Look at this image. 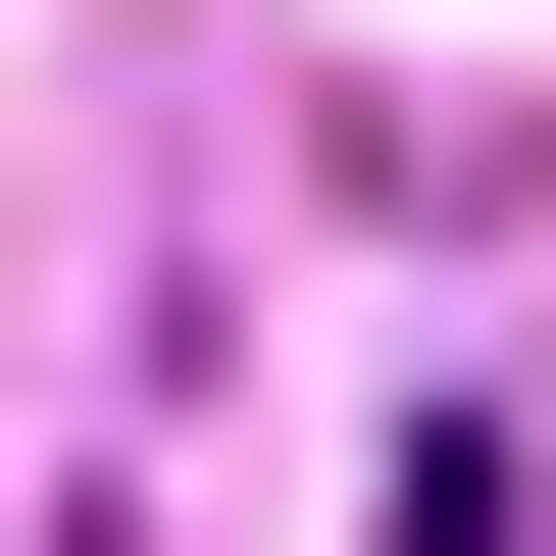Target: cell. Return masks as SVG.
Returning <instances> with one entry per match:
<instances>
[{"label":"cell","instance_id":"1","mask_svg":"<svg viewBox=\"0 0 556 556\" xmlns=\"http://www.w3.org/2000/svg\"><path fill=\"white\" fill-rule=\"evenodd\" d=\"M354 556H556V455H506V405H405V455H354Z\"/></svg>","mask_w":556,"mask_h":556}]
</instances>
